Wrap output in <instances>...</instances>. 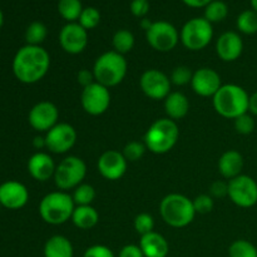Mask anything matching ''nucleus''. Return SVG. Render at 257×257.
I'll return each mask as SVG.
<instances>
[{
  "label": "nucleus",
  "mask_w": 257,
  "mask_h": 257,
  "mask_svg": "<svg viewBox=\"0 0 257 257\" xmlns=\"http://www.w3.org/2000/svg\"><path fill=\"white\" fill-rule=\"evenodd\" d=\"M50 55L42 45H24L13 59V73L20 83L34 84L47 75Z\"/></svg>",
  "instance_id": "obj_1"
},
{
  "label": "nucleus",
  "mask_w": 257,
  "mask_h": 257,
  "mask_svg": "<svg viewBox=\"0 0 257 257\" xmlns=\"http://www.w3.org/2000/svg\"><path fill=\"white\" fill-rule=\"evenodd\" d=\"M212 98L213 108L223 118L236 119L248 112L250 95L237 84H222Z\"/></svg>",
  "instance_id": "obj_2"
},
{
  "label": "nucleus",
  "mask_w": 257,
  "mask_h": 257,
  "mask_svg": "<svg viewBox=\"0 0 257 257\" xmlns=\"http://www.w3.org/2000/svg\"><path fill=\"white\" fill-rule=\"evenodd\" d=\"M160 213L168 226L182 228L190 225L196 216L193 201L180 193H170L160 203Z\"/></svg>",
  "instance_id": "obj_3"
},
{
  "label": "nucleus",
  "mask_w": 257,
  "mask_h": 257,
  "mask_svg": "<svg viewBox=\"0 0 257 257\" xmlns=\"http://www.w3.org/2000/svg\"><path fill=\"white\" fill-rule=\"evenodd\" d=\"M127 68L128 64L124 55L109 50L97 58L92 70L95 82L110 88L123 82L127 74Z\"/></svg>",
  "instance_id": "obj_4"
},
{
  "label": "nucleus",
  "mask_w": 257,
  "mask_h": 257,
  "mask_svg": "<svg viewBox=\"0 0 257 257\" xmlns=\"http://www.w3.org/2000/svg\"><path fill=\"white\" fill-rule=\"evenodd\" d=\"M180 130L176 120L170 118H161L152 123L145 135V145L156 155H165L170 152L177 143Z\"/></svg>",
  "instance_id": "obj_5"
},
{
  "label": "nucleus",
  "mask_w": 257,
  "mask_h": 257,
  "mask_svg": "<svg viewBox=\"0 0 257 257\" xmlns=\"http://www.w3.org/2000/svg\"><path fill=\"white\" fill-rule=\"evenodd\" d=\"M75 203L64 191H55L45 195L39 203V215L49 225H63L72 218Z\"/></svg>",
  "instance_id": "obj_6"
},
{
  "label": "nucleus",
  "mask_w": 257,
  "mask_h": 257,
  "mask_svg": "<svg viewBox=\"0 0 257 257\" xmlns=\"http://www.w3.org/2000/svg\"><path fill=\"white\" fill-rule=\"evenodd\" d=\"M85 175H87V166L84 161L77 156H68L57 166L53 178L55 186L60 191L67 192L82 185Z\"/></svg>",
  "instance_id": "obj_7"
},
{
  "label": "nucleus",
  "mask_w": 257,
  "mask_h": 257,
  "mask_svg": "<svg viewBox=\"0 0 257 257\" xmlns=\"http://www.w3.org/2000/svg\"><path fill=\"white\" fill-rule=\"evenodd\" d=\"M213 38V27L205 18H192L185 23L180 33L183 47L198 52L207 47Z\"/></svg>",
  "instance_id": "obj_8"
},
{
  "label": "nucleus",
  "mask_w": 257,
  "mask_h": 257,
  "mask_svg": "<svg viewBox=\"0 0 257 257\" xmlns=\"http://www.w3.org/2000/svg\"><path fill=\"white\" fill-rule=\"evenodd\" d=\"M146 39L155 50L161 53L171 52L180 42V33L173 24L166 20L153 22L146 32Z\"/></svg>",
  "instance_id": "obj_9"
},
{
  "label": "nucleus",
  "mask_w": 257,
  "mask_h": 257,
  "mask_svg": "<svg viewBox=\"0 0 257 257\" xmlns=\"http://www.w3.org/2000/svg\"><path fill=\"white\" fill-rule=\"evenodd\" d=\"M227 196L238 207H252L257 203V182L247 175L237 176L228 181Z\"/></svg>",
  "instance_id": "obj_10"
},
{
  "label": "nucleus",
  "mask_w": 257,
  "mask_h": 257,
  "mask_svg": "<svg viewBox=\"0 0 257 257\" xmlns=\"http://www.w3.org/2000/svg\"><path fill=\"white\" fill-rule=\"evenodd\" d=\"M82 107L88 114L100 115L107 112L110 104L109 88L94 82L88 87L83 88L80 95Z\"/></svg>",
  "instance_id": "obj_11"
},
{
  "label": "nucleus",
  "mask_w": 257,
  "mask_h": 257,
  "mask_svg": "<svg viewBox=\"0 0 257 257\" xmlns=\"http://www.w3.org/2000/svg\"><path fill=\"white\" fill-rule=\"evenodd\" d=\"M171 79L158 69H147L140 79V87L145 95L153 100H165L171 93Z\"/></svg>",
  "instance_id": "obj_12"
},
{
  "label": "nucleus",
  "mask_w": 257,
  "mask_h": 257,
  "mask_svg": "<svg viewBox=\"0 0 257 257\" xmlns=\"http://www.w3.org/2000/svg\"><path fill=\"white\" fill-rule=\"evenodd\" d=\"M77 142V131L68 123H57L45 135V145L53 153L63 155L72 150Z\"/></svg>",
  "instance_id": "obj_13"
},
{
  "label": "nucleus",
  "mask_w": 257,
  "mask_h": 257,
  "mask_svg": "<svg viewBox=\"0 0 257 257\" xmlns=\"http://www.w3.org/2000/svg\"><path fill=\"white\" fill-rule=\"evenodd\" d=\"M59 44L68 54H80L88 45V32L79 23H68L59 33Z\"/></svg>",
  "instance_id": "obj_14"
},
{
  "label": "nucleus",
  "mask_w": 257,
  "mask_h": 257,
  "mask_svg": "<svg viewBox=\"0 0 257 257\" xmlns=\"http://www.w3.org/2000/svg\"><path fill=\"white\" fill-rule=\"evenodd\" d=\"M58 118H59V110L57 105L48 100L37 103L30 109L28 115L29 124L38 132H48L52 130L58 123Z\"/></svg>",
  "instance_id": "obj_15"
},
{
  "label": "nucleus",
  "mask_w": 257,
  "mask_h": 257,
  "mask_svg": "<svg viewBox=\"0 0 257 257\" xmlns=\"http://www.w3.org/2000/svg\"><path fill=\"white\" fill-rule=\"evenodd\" d=\"M128 161L122 152L115 150L105 151L99 157L97 167L102 177L108 181H117L124 176L127 171Z\"/></svg>",
  "instance_id": "obj_16"
},
{
  "label": "nucleus",
  "mask_w": 257,
  "mask_h": 257,
  "mask_svg": "<svg viewBox=\"0 0 257 257\" xmlns=\"http://www.w3.org/2000/svg\"><path fill=\"white\" fill-rule=\"evenodd\" d=\"M191 87L201 97H213L222 87L221 75L212 68H200L193 72Z\"/></svg>",
  "instance_id": "obj_17"
},
{
  "label": "nucleus",
  "mask_w": 257,
  "mask_h": 257,
  "mask_svg": "<svg viewBox=\"0 0 257 257\" xmlns=\"http://www.w3.org/2000/svg\"><path fill=\"white\" fill-rule=\"evenodd\" d=\"M29 201V191L18 181H7L0 185V205L8 210H20Z\"/></svg>",
  "instance_id": "obj_18"
},
{
  "label": "nucleus",
  "mask_w": 257,
  "mask_h": 257,
  "mask_svg": "<svg viewBox=\"0 0 257 257\" xmlns=\"http://www.w3.org/2000/svg\"><path fill=\"white\" fill-rule=\"evenodd\" d=\"M243 52V42L236 32H225L216 42V53L223 62H235Z\"/></svg>",
  "instance_id": "obj_19"
},
{
  "label": "nucleus",
  "mask_w": 257,
  "mask_h": 257,
  "mask_svg": "<svg viewBox=\"0 0 257 257\" xmlns=\"http://www.w3.org/2000/svg\"><path fill=\"white\" fill-rule=\"evenodd\" d=\"M55 168L57 166L53 158L45 152L34 153L28 161V172L39 182H45L49 178L54 177Z\"/></svg>",
  "instance_id": "obj_20"
},
{
  "label": "nucleus",
  "mask_w": 257,
  "mask_h": 257,
  "mask_svg": "<svg viewBox=\"0 0 257 257\" xmlns=\"http://www.w3.org/2000/svg\"><path fill=\"white\" fill-rule=\"evenodd\" d=\"M140 247L145 257H167L170 252L167 240L155 231L141 236Z\"/></svg>",
  "instance_id": "obj_21"
},
{
  "label": "nucleus",
  "mask_w": 257,
  "mask_h": 257,
  "mask_svg": "<svg viewBox=\"0 0 257 257\" xmlns=\"http://www.w3.org/2000/svg\"><path fill=\"white\" fill-rule=\"evenodd\" d=\"M243 157L238 151H226L218 160V172L228 181L242 175Z\"/></svg>",
  "instance_id": "obj_22"
},
{
  "label": "nucleus",
  "mask_w": 257,
  "mask_h": 257,
  "mask_svg": "<svg viewBox=\"0 0 257 257\" xmlns=\"http://www.w3.org/2000/svg\"><path fill=\"white\" fill-rule=\"evenodd\" d=\"M165 110L170 119H182L190 112V100L183 93L171 92L165 99Z\"/></svg>",
  "instance_id": "obj_23"
},
{
  "label": "nucleus",
  "mask_w": 257,
  "mask_h": 257,
  "mask_svg": "<svg viewBox=\"0 0 257 257\" xmlns=\"http://www.w3.org/2000/svg\"><path fill=\"white\" fill-rule=\"evenodd\" d=\"M70 220L73 221L75 227L80 228V230H90L99 221V213L92 205L75 206Z\"/></svg>",
  "instance_id": "obj_24"
},
{
  "label": "nucleus",
  "mask_w": 257,
  "mask_h": 257,
  "mask_svg": "<svg viewBox=\"0 0 257 257\" xmlns=\"http://www.w3.org/2000/svg\"><path fill=\"white\" fill-rule=\"evenodd\" d=\"M44 257H73V245L65 236H52L44 245Z\"/></svg>",
  "instance_id": "obj_25"
},
{
  "label": "nucleus",
  "mask_w": 257,
  "mask_h": 257,
  "mask_svg": "<svg viewBox=\"0 0 257 257\" xmlns=\"http://www.w3.org/2000/svg\"><path fill=\"white\" fill-rule=\"evenodd\" d=\"M83 9L84 8L80 0H59L58 2V13L68 23H77Z\"/></svg>",
  "instance_id": "obj_26"
},
{
  "label": "nucleus",
  "mask_w": 257,
  "mask_h": 257,
  "mask_svg": "<svg viewBox=\"0 0 257 257\" xmlns=\"http://www.w3.org/2000/svg\"><path fill=\"white\" fill-rule=\"evenodd\" d=\"M113 50L124 55L135 47V35L127 29H119L114 33L112 39Z\"/></svg>",
  "instance_id": "obj_27"
},
{
  "label": "nucleus",
  "mask_w": 257,
  "mask_h": 257,
  "mask_svg": "<svg viewBox=\"0 0 257 257\" xmlns=\"http://www.w3.org/2000/svg\"><path fill=\"white\" fill-rule=\"evenodd\" d=\"M228 15V7L222 0H213L205 8V18L211 24L225 20Z\"/></svg>",
  "instance_id": "obj_28"
},
{
  "label": "nucleus",
  "mask_w": 257,
  "mask_h": 257,
  "mask_svg": "<svg viewBox=\"0 0 257 257\" xmlns=\"http://www.w3.org/2000/svg\"><path fill=\"white\" fill-rule=\"evenodd\" d=\"M236 27L238 32L246 35H252L257 33V13L255 10H245L241 13L236 20Z\"/></svg>",
  "instance_id": "obj_29"
},
{
  "label": "nucleus",
  "mask_w": 257,
  "mask_h": 257,
  "mask_svg": "<svg viewBox=\"0 0 257 257\" xmlns=\"http://www.w3.org/2000/svg\"><path fill=\"white\" fill-rule=\"evenodd\" d=\"M48 35V29L44 23L33 22L25 30V42L28 45H40Z\"/></svg>",
  "instance_id": "obj_30"
},
{
  "label": "nucleus",
  "mask_w": 257,
  "mask_h": 257,
  "mask_svg": "<svg viewBox=\"0 0 257 257\" xmlns=\"http://www.w3.org/2000/svg\"><path fill=\"white\" fill-rule=\"evenodd\" d=\"M72 197L75 206H90L95 198V190L93 186L82 183L74 188Z\"/></svg>",
  "instance_id": "obj_31"
},
{
  "label": "nucleus",
  "mask_w": 257,
  "mask_h": 257,
  "mask_svg": "<svg viewBox=\"0 0 257 257\" xmlns=\"http://www.w3.org/2000/svg\"><path fill=\"white\" fill-rule=\"evenodd\" d=\"M230 257H257V248L247 240H236L228 248Z\"/></svg>",
  "instance_id": "obj_32"
},
{
  "label": "nucleus",
  "mask_w": 257,
  "mask_h": 257,
  "mask_svg": "<svg viewBox=\"0 0 257 257\" xmlns=\"http://www.w3.org/2000/svg\"><path fill=\"white\" fill-rule=\"evenodd\" d=\"M78 23L84 28L85 30H92L94 28H97L100 23V13L97 8L88 7L84 8L80 14Z\"/></svg>",
  "instance_id": "obj_33"
},
{
  "label": "nucleus",
  "mask_w": 257,
  "mask_h": 257,
  "mask_svg": "<svg viewBox=\"0 0 257 257\" xmlns=\"http://www.w3.org/2000/svg\"><path fill=\"white\" fill-rule=\"evenodd\" d=\"M146 150H147V147H146L145 142L142 143L138 142V141H132L124 146L122 153L128 162H136L143 157Z\"/></svg>",
  "instance_id": "obj_34"
},
{
  "label": "nucleus",
  "mask_w": 257,
  "mask_h": 257,
  "mask_svg": "<svg viewBox=\"0 0 257 257\" xmlns=\"http://www.w3.org/2000/svg\"><path fill=\"white\" fill-rule=\"evenodd\" d=\"M153 228H155V220H153V217L150 213L142 212L140 213V215L136 216L135 230L137 231L141 236L152 232Z\"/></svg>",
  "instance_id": "obj_35"
},
{
  "label": "nucleus",
  "mask_w": 257,
  "mask_h": 257,
  "mask_svg": "<svg viewBox=\"0 0 257 257\" xmlns=\"http://www.w3.org/2000/svg\"><path fill=\"white\" fill-rule=\"evenodd\" d=\"M193 77V72L186 65H180V67L175 68L171 74V83H173L175 85H186L190 83L191 84V80H192Z\"/></svg>",
  "instance_id": "obj_36"
},
{
  "label": "nucleus",
  "mask_w": 257,
  "mask_h": 257,
  "mask_svg": "<svg viewBox=\"0 0 257 257\" xmlns=\"http://www.w3.org/2000/svg\"><path fill=\"white\" fill-rule=\"evenodd\" d=\"M235 130L240 135L247 136L255 131V119L251 114L245 113L235 119Z\"/></svg>",
  "instance_id": "obj_37"
},
{
  "label": "nucleus",
  "mask_w": 257,
  "mask_h": 257,
  "mask_svg": "<svg viewBox=\"0 0 257 257\" xmlns=\"http://www.w3.org/2000/svg\"><path fill=\"white\" fill-rule=\"evenodd\" d=\"M193 206H195L196 213H201V215H206L210 213L213 210V198L210 195H200L193 200Z\"/></svg>",
  "instance_id": "obj_38"
},
{
  "label": "nucleus",
  "mask_w": 257,
  "mask_h": 257,
  "mask_svg": "<svg viewBox=\"0 0 257 257\" xmlns=\"http://www.w3.org/2000/svg\"><path fill=\"white\" fill-rule=\"evenodd\" d=\"M130 9L136 18L143 19L150 12V0H132Z\"/></svg>",
  "instance_id": "obj_39"
},
{
  "label": "nucleus",
  "mask_w": 257,
  "mask_h": 257,
  "mask_svg": "<svg viewBox=\"0 0 257 257\" xmlns=\"http://www.w3.org/2000/svg\"><path fill=\"white\" fill-rule=\"evenodd\" d=\"M83 257H114V253L104 245H93L85 250Z\"/></svg>",
  "instance_id": "obj_40"
},
{
  "label": "nucleus",
  "mask_w": 257,
  "mask_h": 257,
  "mask_svg": "<svg viewBox=\"0 0 257 257\" xmlns=\"http://www.w3.org/2000/svg\"><path fill=\"white\" fill-rule=\"evenodd\" d=\"M228 195V182L223 181H215L210 187V196L215 198H222Z\"/></svg>",
  "instance_id": "obj_41"
},
{
  "label": "nucleus",
  "mask_w": 257,
  "mask_h": 257,
  "mask_svg": "<svg viewBox=\"0 0 257 257\" xmlns=\"http://www.w3.org/2000/svg\"><path fill=\"white\" fill-rule=\"evenodd\" d=\"M77 80L83 88L90 85L92 83L95 82V78H94V74H93V70H89V69L79 70V72H78V74H77Z\"/></svg>",
  "instance_id": "obj_42"
},
{
  "label": "nucleus",
  "mask_w": 257,
  "mask_h": 257,
  "mask_svg": "<svg viewBox=\"0 0 257 257\" xmlns=\"http://www.w3.org/2000/svg\"><path fill=\"white\" fill-rule=\"evenodd\" d=\"M119 257H145L140 245H125L119 251Z\"/></svg>",
  "instance_id": "obj_43"
},
{
  "label": "nucleus",
  "mask_w": 257,
  "mask_h": 257,
  "mask_svg": "<svg viewBox=\"0 0 257 257\" xmlns=\"http://www.w3.org/2000/svg\"><path fill=\"white\" fill-rule=\"evenodd\" d=\"M187 7L195 8V9H200V8H206L211 2L213 0H182Z\"/></svg>",
  "instance_id": "obj_44"
},
{
  "label": "nucleus",
  "mask_w": 257,
  "mask_h": 257,
  "mask_svg": "<svg viewBox=\"0 0 257 257\" xmlns=\"http://www.w3.org/2000/svg\"><path fill=\"white\" fill-rule=\"evenodd\" d=\"M248 112L251 114L257 115V92L250 95V100H248Z\"/></svg>",
  "instance_id": "obj_45"
},
{
  "label": "nucleus",
  "mask_w": 257,
  "mask_h": 257,
  "mask_svg": "<svg viewBox=\"0 0 257 257\" xmlns=\"http://www.w3.org/2000/svg\"><path fill=\"white\" fill-rule=\"evenodd\" d=\"M33 146H34L37 150H42V148H47V145H45V137H35L33 140Z\"/></svg>",
  "instance_id": "obj_46"
},
{
  "label": "nucleus",
  "mask_w": 257,
  "mask_h": 257,
  "mask_svg": "<svg viewBox=\"0 0 257 257\" xmlns=\"http://www.w3.org/2000/svg\"><path fill=\"white\" fill-rule=\"evenodd\" d=\"M153 22H151L150 19H147V18H143V19H141V27L145 29V32H147L148 29L151 28V25H152Z\"/></svg>",
  "instance_id": "obj_47"
},
{
  "label": "nucleus",
  "mask_w": 257,
  "mask_h": 257,
  "mask_svg": "<svg viewBox=\"0 0 257 257\" xmlns=\"http://www.w3.org/2000/svg\"><path fill=\"white\" fill-rule=\"evenodd\" d=\"M251 7H252V10L257 13V0H251Z\"/></svg>",
  "instance_id": "obj_48"
},
{
  "label": "nucleus",
  "mask_w": 257,
  "mask_h": 257,
  "mask_svg": "<svg viewBox=\"0 0 257 257\" xmlns=\"http://www.w3.org/2000/svg\"><path fill=\"white\" fill-rule=\"evenodd\" d=\"M3 24H4V14H3L2 9H0V28L3 27Z\"/></svg>",
  "instance_id": "obj_49"
},
{
  "label": "nucleus",
  "mask_w": 257,
  "mask_h": 257,
  "mask_svg": "<svg viewBox=\"0 0 257 257\" xmlns=\"http://www.w3.org/2000/svg\"><path fill=\"white\" fill-rule=\"evenodd\" d=\"M0 207H2V205H0Z\"/></svg>",
  "instance_id": "obj_50"
}]
</instances>
